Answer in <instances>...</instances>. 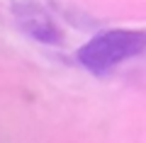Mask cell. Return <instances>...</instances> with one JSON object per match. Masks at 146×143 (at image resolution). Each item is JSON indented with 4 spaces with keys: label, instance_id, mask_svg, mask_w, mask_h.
<instances>
[{
    "label": "cell",
    "instance_id": "2",
    "mask_svg": "<svg viewBox=\"0 0 146 143\" xmlns=\"http://www.w3.org/2000/svg\"><path fill=\"white\" fill-rule=\"evenodd\" d=\"M15 17H17V24L22 27V32L29 36H34L36 41H42V44H61L63 41V34L56 24L51 22V17L46 15L44 10L34 5H17L15 7Z\"/></svg>",
    "mask_w": 146,
    "mask_h": 143
},
{
    "label": "cell",
    "instance_id": "1",
    "mask_svg": "<svg viewBox=\"0 0 146 143\" xmlns=\"http://www.w3.org/2000/svg\"><path fill=\"white\" fill-rule=\"evenodd\" d=\"M144 51L146 29H107L78 49V63L95 75H105Z\"/></svg>",
    "mask_w": 146,
    "mask_h": 143
}]
</instances>
